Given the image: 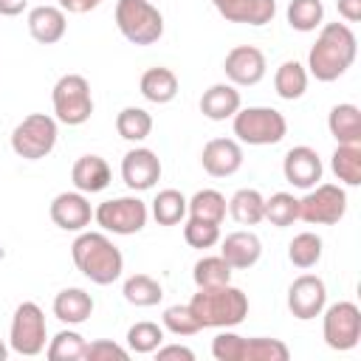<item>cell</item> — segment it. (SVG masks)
Instances as JSON below:
<instances>
[{"label": "cell", "mask_w": 361, "mask_h": 361, "mask_svg": "<svg viewBox=\"0 0 361 361\" xmlns=\"http://www.w3.org/2000/svg\"><path fill=\"white\" fill-rule=\"evenodd\" d=\"M48 212L54 226H59L62 231H85V226H90L93 220V209L82 192H59L51 200Z\"/></svg>", "instance_id": "cell-16"}, {"label": "cell", "mask_w": 361, "mask_h": 361, "mask_svg": "<svg viewBox=\"0 0 361 361\" xmlns=\"http://www.w3.org/2000/svg\"><path fill=\"white\" fill-rule=\"evenodd\" d=\"M121 180L133 192H147L161 180V158L149 147H135L121 158Z\"/></svg>", "instance_id": "cell-14"}, {"label": "cell", "mask_w": 361, "mask_h": 361, "mask_svg": "<svg viewBox=\"0 0 361 361\" xmlns=\"http://www.w3.org/2000/svg\"><path fill=\"white\" fill-rule=\"evenodd\" d=\"M116 25L133 45H152L164 37V14L149 0H118Z\"/></svg>", "instance_id": "cell-4"}, {"label": "cell", "mask_w": 361, "mask_h": 361, "mask_svg": "<svg viewBox=\"0 0 361 361\" xmlns=\"http://www.w3.org/2000/svg\"><path fill=\"white\" fill-rule=\"evenodd\" d=\"M243 350H245V338L231 333L228 327H223V333L212 338V355L217 361H243Z\"/></svg>", "instance_id": "cell-42"}, {"label": "cell", "mask_w": 361, "mask_h": 361, "mask_svg": "<svg viewBox=\"0 0 361 361\" xmlns=\"http://www.w3.org/2000/svg\"><path fill=\"white\" fill-rule=\"evenodd\" d=\"M116 133L124 138V141H144L149 133H152V116L144 110V107H124L118 116H116Z\"/></svg>", "instance_id": "cell-31"}, {"label": "cell", "mask_w": 361, "mask_h": 361, "mask_svg": "<svg viewBox=\"0 0 361 361\" xmlns=\"http://www.w3.org/2000/svg\"><path fill=\"white\" fill-rule=\"evenodd\" d=\"M288 259L296 268H313L322 259V237L313 231H302L288 245Z\"/></svg>", "instance_id": "cell-37"}, {"label": "cell", "mask_w": 361, "mask_h": 361, "mask_svg": "<svg viewBox=\"0 0 361 361\" xmlns=\"http://www.w3.org/2000/svg\"><path fill=\"white\" fill-rule=\"evenodd\" d=\"M161 319H164V330H169L172 336H195L197 330H203L189 305H169Z\"/></svg>", "instance_id": "cell-40"}, {"label": "cell", "mask_w": 361, "mask_h": 361, "mask_svg": "<svg viewBox=\"0 0 361 361\" xmlns=\"http://www.w3.org/2000/svg\"><path fill=\"white\" fill-rule=\"evenodd\" d=\"M228 214L240 226H257L265 220V197L257 189H237L228 200Z\"/></svg>", "instance_id": "cell-28"}, {"label": "cell", "mask_w": 361, "mask_h": 361, "mask_svg": "<svg viewBox=\"0 0 361 361\" xmlns=\"http://www.w3.org/2000/svg\"><path fill=\"white\" fill-rule=\"evenodd\" d=\"M220 17L240 25H265L276 14V0H212Z\"/></svg>", "instance_id": "cell-18"}, {"label": "cell", "mask_w": 361, "mask_h": 361, "mask_svg": "<svg viewBox=\"0 0 361 361\" xmlns=\"http://www.w3.org/2000/svg\"><path fill=\"white\" fill-rule=\"evenodd\" d=\"M48 341V327H45V313L37 302H23L17 305L11 316V330H8V347L20 355H39L45 353Z\"/></svg>", "instance_id": "cell-8"}, {"label": "cell", "mask_w": 361, "mask_h": 361, "mask_svg": "<svg viewBox=\"0 0 361 361\" xmlns=\"http://www.w3.org/2000/svg\"><path fill=\"white\" fill-rule=\"evenodd\" d=\"M127 358H130V350L107 338H96L85 347V361H127Z\"/></svg>", "instance_id": "cell-43"}, {"label": "cell", "mask_w": 361, "mask_h": 361, "mask_svg": "<svg viewBox=\"0 0 361 361\" xmlns=\"http://www.w3.org/2000/svg\"><path fill=\"white\" fill-rule=\"evenodd\" d=\"M164 344V327L155 324V322H135L130 330H127V347L130 353H155L158 347Z\"/></svg>", "instance_id": "cell-38"}, {"label": "cell", "mask_w": 361, "mask_h": 361, "mask_svg": "<svg viewBox=\"0 0 361 361\" xmlns=\"http://www.w3.org/2000/svg\"><path fill=\"white\" fill-rule=\"evenodd\" d=\"M330 166L344 186H361V144H338L333 149Z\"/></svg>", "instance_id": "cell-29"}, {"label": "cell", "mask_w": 361, "mask_h": 361, "mask_svg": "<svg viewBox=\"0 0 361 361\" xmlns=\"http://www.w3.org/2000/svg\"><path fill=\"white\" fill-rule=\"evenodd\" d=\"M28 0H0V17H17L23 14Z\"/></svg>", "instance_id": "cell-47"}, {"label": "cell", "mask_w": 361, "mask_h": 361, "mask_svg": "<svg viewBox=\"0 0 361 361\" xmlns=\"http://www.w3.org/2000/svg\"><path fill=\"white\" fill-rule=\"evenodd\" d=\"M288 25L293 31H316L324 20V3L322 0H290L288 3Z\"/></svg>", "instance_id": "cell-32"}, {"label": "cell", "mask_w": 361, "mask_h": 361, "mask_svg": "<svg viewBox=\"0 0 361 361\" xmlns=\"http://www.w3.org/2000/svg\"><path fill=\"white\" fill-rule=\"evenodd\" d=\"M93 313V296L82 288H65L54 296V316L65 324H82Z\"/></svg>", "instance_id": "cell-23"}, {"label": "cell", "mask_w": 361, "mask_h": 361, "mask_svg": "<svg viewBox=\"0 0 361 361\" xmlns=\"http://www.w3.org/2000/svg\"><path fill=\"white\" fill-rule=\"evenodd\" d=\"M73 265L93 285H113L124 271V257L113 245V240L102 231H79L71 243Z\"/></svg>", "instance_id": "cell-2"}, {"label": "cell", "mask_w": 361, "mask_h": 361, "mask_svg": "<svg viewBox=\"0 0 361 361\" xmlns=\"http://www.w3.org/2000/svg\"><path fill=\"white\" fill-rule=\"evenodd\" d=\"M327 130L338 144H361V110L350 102H341L327 116Z\"/></svg>", "instance_id": "cell-25"}, {"label": "cell", "mask_w": 361, "mask_h": 361, "mask_svg": "<svg viewBox=\"0 0 361 361\" xmlns=\"http://www.w3.org/2000/svg\"><path fill=\"white\" fill-rule=\"evenodd\" d=\"M68 31L65 11L59 6H37L28 11V34L39 45H56Z\"/></svg>", "instance_id": "cell-21"}, {"label": "cell", "mask_w": 361, "mask_h": 361, "mask_svg": "<svg viewBox=\"0 0 361 361\" xmlns=\"http://www.w3.org/2000/svg\"><path fill=\"white\" fill-rule=\"evenodd\" d=\"M124 299L135 307H152L164 299V288L158 279H152L149 274H133L124 279V288H121Z\"/></svg>", "instance_id": "cell-30"}, {"label": "cell", "mask_w": 361, "mask_h": 361, "mask_svg": "<svg viewBox=\"0 0 361 361\" xmlns=\"http://www.w3.org/2000/svg\"><path fill=\"white\" fill-rule=\"evenodd\" d=\"M99 3H104V0H59V8L68 14H85V11L96 8Z\"/></svg>", "instance_id": "cell-45"}, {"label": "cell", "mask_w": 361, "mask_h": 361, "mask_svg": "<svg viewBox=\"0 0 361 361\" xmlns=\"http://www.w3.org/2000/svg\"><path fill=\"white\" fill-rule=\"evenodd\" d=\"M138 87H141V96L147 102H152V104H169L178 96V76H175V71L158 65V68L144 71Z\"/></svg>", "instance_id": "cell-24"}, {"label": "cell", "mask_w": 361, "mask_h": 361, "mask_svg": "<svg viewBox=\"0 0 361 361\" xmlns=\"http://www.w3.org/2000/svg\"><path fill=\"white\" fill-rule=\"evenodd\" d=\"M220 257L231 265V271H245L259 262L262 257V243L254 231H231L223 237Z\"/></svg>", "instance_id": "cell-19"}, {"label": "cell", "mask_w": 361, "mask_h": 361, "mask_svg": "<svg viewBox=\"0 0 361 361\" xmlns=\"http://www.w3.org/2000/svg\"><path fill=\"white\" fill-rule=\"evenodd\" d=\"M223 71L234 87H251L262 82L268 62L257 45H234L223 59Z\"/></svg>", "instance_id": "cell-12"}, {"label": "cell", "mask_w": 361, "mask_h": 361, "mask_svg": "<svg viewBox=\"0 0 361 361\" xmlns=\"http://www.w3.org/2000/svg\"><path fill=\"white\" fill-rule=\"evenodd\" d=\"M240 107H243V99L231 82H217L209 90H203V96H200V113L212 121H226Z\"/></svg>", "instance_id": "cell-22"}, {"label": "cell", "mask_w": 361, "mask_h": 361, "mask_svg": "<svg viewBox=\"0 0 361 361\" xmlns=\"http://www.w3.org/2000/svg\"><path fill=\"white\" fill-rule=\"evenodd\" d=\"M85 347H87V341H85L82 333H76V330H59L48 341L45 355H48V361H82L85 358Z\"/></svg>", "instance_id": "cell-34"}, {"label": "cell", "mask_w": 361, "mask_h": 361, "mask_svg": "<svg viewBox=\"0 0 361 361\" xmlns=\"http://www.w3.org/2000/svg\"><path fill=\"white\" fill-rule=\"evenodd\" d=\"M51 102H54V118L68 124V127H79L93 116L90 82L82 73L59 76L54 90H51Z\"/></svg>", "instance_id": "cell-5"}, {"label": "cell", "mask_w": 361, "mask_h": 361, "mask_svg": "<svg viewBox=\"0 0 361 361\" xmlns=\"http://www.w3.org/2000/svg\"><path fill=\"white\" fill-rule=\"evenodd\" d=\"M274 90L285 102L302 99L305 90H307V68L296 59H285L274 73Z\"/></svg>", "instance_id": "cell-26"}, {"label": "cell", "mask_w": 361, "mask_h": 361, "mask_svg": "<svg viewBox=\"0 0 361 361\" xmlns=\"http://www.w3.org/2000/svg\"><path fill=\"white\" fill-rule=\"evenodd\" d=\"M152 217L158 226H178L186 217V197L178 189H161L152 200Z\"/></svg>", "instance_id": "cell-33"}, {"label": "cell", "mask_w": 361, "mask_h": 361, "mask_svg": "<svg viewBox=\"0 0 361 361\" xmlns=\"http://www.w3.org/2000/svg\"><path fill=\"white\" fill-rule=\"evenodd\" d=\"M282 172H285V180L296 189H313L319 180H322V158L313 147H290L285 152V161H282Z\"/></svg>", "instance_id": "cell-15"}, {"label": "cell", "mask_w": 361, "mask_h": 361, "mask_svg": "<svg viewBox=\"0 0 361 361\" xmlns=\"http://www.w3.org/2000/svg\"><path fill=\"white\" fill-rule=\"evenodd\" d=\"M147 203L141 197H133V195H124V197H110L104 203H99V209L93 212V220L104 228V231H113V234H138L144 226H147Z\"/></svg>", "instance_id": "cell-9"}, {"label": "cell", "mask_w": 361, "mask_h": 361, "mask_svg": "<svg viewBox=\"0 0 361 361\" xmlns=\"http://www.w3.org/2000/svg\"><path fill=\"white\" fill-rule=\"evenodd\" d=\"M327 305V288L316 274H302L290 282L288 288V310L299 319V322H310L316 316H322Z\"/></svg>", "instance_id": "cell-13"}, {"label": "cell", "mask_w": 361, "mask_h": 361, "mask_svg": "<svg viewBox=\"0 0 361 361\" xmlns=\"http://www.w3.org/2000/svg\"><path fill=\"white\" fill-rule=\"evenodd\" d=\"M290 350L285 341L279 338H245V350H243V361H288Z\"/></svg>", "instance_id": "cell-39"}, {"label": "cell", "mask_w": 361, "mask_h": 361, "mask_svg": "<svg viewBox=\"0 0 361 361\" xmlns=\"http://www.w3.org/2000/svg\"><path fill=\"white\" fill-rule=\"evenodd\" d=\"M265 220L276 228L293 226L299 220V197H293L290 192H276L265 200Z\"/></svg>", "instance_id": "cell-36"}, {"label": "cell", "mask_w": 361, "mask_h": 361, "mask_svg": "<svg viewBox=\"0 0 361 361\" xmlns=\"http://www.w3.org/2000/svg\"><path fill=\"white\" fill-rule=\"evenodd\" d=\"M200 327H237L248 316V296L231 282L214 288H197L189 302Z\"/></svg>", "instance_id": "cell-3"}, {"label": "cell", "mask_w": 361, "mask_h": 361, "mask_svg": "<svg viewBox=\"0 0 361 361\" xmlns=\"http://www.w3.org/2000/svg\"><path fill=\"white\" fill-rule=\"evenodd\" d=\"M155 358L158 361H195V353L183 344H161L155 350Z\"/></svg>", "instance_id": "cell-44"}, {"label": "cell", "mask_w": 361, "mask_h": 361, "mask_svg": "<svg viewBox=\"0 0 361 361\" xmlns=\"http://www.w3.org/2000/svg\"><path fill=\"white\" fill-rule=\"evenodd\" d=\"M56 118L48 113H31L11 130V149L25 161H39L56 147Z\"/></svg>", "instance_id": "cell-7"}, {"label": "cell", "mask_w": 361, "mask_h": 361, "mask_svg": "<svg viewBox=\"0 0 361 361\" xmlns=\"http://www.w3.org/2000/svg\"><path fill=\"white\" fill-rule=\"evenodd\" d=\"M183 240L192 248H212L220 243V226L217 223H206V220H195L189 217L183 226Z\"/></svg>", "instance_id": "cell-41"}, {"label": "cell", "mask_w": 361, "mask_h": 361, "mask_svg": "<svg viewBox=\"0 0 361 361\" xmlns=\"http://www.w3.org/2000/svg\"><path fill=\"white\" fill-rule=\"evenodd\" d=\"M192 279L197 288H214L231 282V265L217 254V257H200L192 268Z\"/></svg>", "instance_id": "cell-35"}, {"label": "cell", "mask_w": 361, "mask_h": 361, "mask_svg": "<svg viewBox=\"0 0 361 361\" xmlns=\"http://www.w3.org/2000/svg\"><path fill=\"white\" fill-rule=\"evenodd\" d=\"M231 124H234V135L251 147L279 144L288 133L285 116L274 107H240L231 116Z\"/></svg>", "instance_id": "cell-6"}, {"label": "cell", "mask_w": 361, "mask_h": 361, "mask_svg": "<svg viewBox=\"0 0 361 361\" xmlns=\"http://www.w3.org/2000/svg\"><path fill=\"white\" fill-rule=\"evenodd\" d=\"M200 164L212 178H228L243 166V147L234 138H212L200 152Z\"/></svg>", "instance_id": "cell-17"}, {"label": "cell", "mask_w": 361, "mask_h": 361, "mask_svg": "<svg viewBox=\"0 0 361 361\" xmlns=\"http://www.w3.org/2000/svg\"><path fill=\"white\" fill-rule=\"evenodd\" d=\"M71 180L82 195L104 192L110 186V164L102 155H79L71 166Z\"/></svg>", "instance_id": "cell-20"}, {"label": "cell", "mask_w": 361, "mask_h": 361, "mask_svg": "<svg viewBox=\"0 0 361 361\" xmlns=\"http://www.w3.org/2000/svg\"><path fill=\"white\" fill-rule=\"evenodd\" d=\"M347 214V192L338 183H316L299 200V220L313 226H336Z\"/></svg>", "instance_id": "cell-10"}, {"label": "cell", "mask_w": 361, "mask_h": 361, "mask_svg": "<svg viewBox=\"0 0 361 361\" xmlns=\"http://www.w3.org/2000/svg\"><path fill=\"white\" fill-rule=\"evenodd\" d=\"M338 14L347 23H358L361 20V0H338Z\"/></svg>", "instance_id": "cell-46"}, {"label": "cell", "mask_w": 361, "mask_h": 361, "mask_svg": "<svg viewBox=\"0 0 361 361\" xmlns=\"http://www.w3.org/2000/svg\"><path fill=\"white\" fill-rule=\"evenodd\" d=\"M8 358V347H6V341L0 338V361H6Z\"/></svg>", "instance_id": "cell-48"}, {"label": "cell", "mask_w": 361, "mask_h": 361, "mask_svg": "<svg viewBox=\"0 0 361 361\" xmlns=\"http://www.w3.org/2000/svg\"><path fill=\"white\" fill-rule=\"evenodd\" d=\"M226 212H228V203L217 189H200L186 200V214L195 220H206V223L220 226Z\"/></svg>", "instance_id": "cell-27"}, {"label": "cell", "mask_w": 361, "mask_h": 361, "mask_svg": "<svg viewBox=\"0 0 361 361\" xmlns=\"http://www.w3.org/2000/svg\"><path fill=\"white\" fill-rule=\"evenodd\" d=\"M322 336L330 350H353L361 338V310L355 302L324 305L322 310Z\"/></svg>", "instance_id": "cell-11"}, {"label": "cell", "mask_w": 361, "mask_h": 361, "mask_svg": "<svg viewBox=\"0 0 361 361\" xmlns=\"http://www.w3.org/2000/svg\"><path fill=\"white\" fill-rule=\"evenodd\" d=\"M358 54V39L347 23L322 25L316 42L307 51V73L319 82H336L350 71Z\"/></svg>", "instance_id": "cell-1"}]
</instances>
